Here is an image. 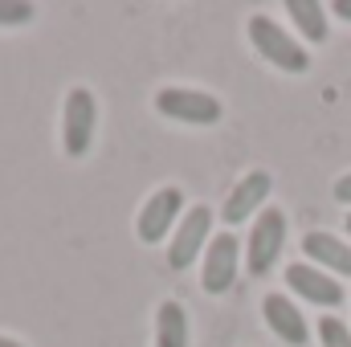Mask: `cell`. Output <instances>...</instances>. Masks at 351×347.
<instances>
[{
	"mask_svg": "<svg viewBox=\"0 0 351 347\" xmlns=\"http://www.w3.org/2000/svg\"><path fill=\"white\" fill-rule=\"evenodd\" d=\"M208 229H213V208H208V204H196V208L180 221V229H176L172 250H168V265H172V270H188L192 258L208 246Z\"/></svg>",
	"mask_w": 351,
	"mask_h": 347,
	"instance_id": "cell-6",
	"label": "cell"
},
{
	"mask_svg": "<svg viewBox=\"0 0 351 347\" xmlns=\"http://www.w3.org/2000/svg\"><path fill=\"white\" fill-rule=\"evenodd\" d=\"M94 127H98V106H94V94L86 86H74L66 94V106H62V143H66V156H86V147L94 143Z\"/></svg>",
	"mask_w": 351,
	"mask_h": 347,
	"instance_id": "cell-3",
	"label": "cell"
},
{
	"mask_svg": "<svg viewBox=\"0 0 351 347\" xmlns=\"http://www.w3.org/2000/svg\"><path fill=\"white\" fill-rule=\"evenodd\" d=\"M262 315H265V327L290 347H306L311 339V327H306V315L286 298V294H265L262 302Z\"/></svg>",
	"mask_w": 351,
	"mask_h": 347,
	"instance_id": "cell-10",
	"label": "cell"
},
{
	"mask_svg": "<svg viewBox=\"0 0 351 347\" xmlns=\"http://www.w3.org/2000/svg\"><path fill=\"white\" fill-rule=\"evenodd\" d=\"M269 188H274L269 172L241 176V184L225 196V213H221V221H225V225H241V221L258 217V213H262V204H265V196H269Z\"/></svg>",
	"mask_w": 351,
	"mask_h": 347,
	"instance_id": "cell-9",
	"label": "cell"
},
{
	"mask_svg": "<svg viewBox=\"0 0 351 347\" xmlns=\"http://www.w3.org/2000/svg\"><path fill=\"white\" fill-rule=\"evenodd\" d=\"M286 12H290V21L298 25V33L311 41V45H323L327 41V12H323V4L319 0H286Z\"/></svg>",
	"mask_w": 351,
	"mask_h": 347,
	"instance_id": "cell-12",
	"label": "cell"
},
{
	"mask_svg": "<svg viewBox=\"0 0 351 347\" xmlns=\"http://www.w3.org/2000/svg\"><path fill=\"white\" fill-rule=\"evenodd\" d=\"M180 213H184V192H180V188H160V192L143 204V213H139V241L160 246Z\"/></svg>",
	"mask_w": 351,
	"mask_h": 347,
	"instance_id": "cell-8",
	"label": "cell"
},
{
	"mask_svg": "<svg viewBox=\"0 0 351 347\" xmlns=\"http://www.w3.org/2000/svg\"><path fill=\"white\" fill-rule=\"evenodd\" d=\"M286 246V213L282 208H262L254 217V229H250V241H245V265L254 278H262L274 270V261Z\"/></svg>",
	"mask_w": 351,
	"mask_h": 347,
	"instance_id": "cell-2",
	"label": "cell"
},
{
	"mask_svg": "<svg viewBox=\"0 0 351 347\" xmlns=\"http://www.w3.org/2000/svg\"><path fill=\"white\" fill-rule=\"evenodd\" d=\"M156 110L168 115L176 123H192V127H213L221 119V98L204 94L192 86H168L156 94Z\"/></svg>",
	"mask_w": 351,
	"mask_h": 347,
	"instance_id": "cell-4",
	"label": "cell"
},
{
	"mask_svg": "<svg viewBox=\"0 0 351 347\" xmlns=\"http://www.w3.org/2000/svg\"><path fill=\"white\" fill-rule=\"evenodd\" d=\"M335 200H339V204H351V172L335 180Z\"/></svg>",
	"mask_w": 351,
	"mask_h": 347,
	"instance_id": "cell-16",
	"label": "cell"
},
{
	"mask_svg": "<svg viewBox=\"0 0 351 347\" xmlns=\"http://www.w3.org/2000/svg\"><path fill=\"white\" fill-rule=\"evenodd\" d=\"M156 347H188V315L180 302H160L156 315Z\"/></svg>",
	"mask_w": 351,
	"mask_h": 347,
	"instance_id": "cell-13",
	"label": "cell"
},
{
	"mask_svg": "<svg viewBox=\"0 0 351 347\" xmlns=\"http://www.w3.org/2000/svg\"><path fill=\"white\" fill-rule=\"evenodd\" d=\"M250 41H254V49L262 53L269 66H278V70H286V74H306L311 70V53L278 25V21H269V16H250Z\"/></svg>",
	"mask_w": 351,
	"mask_h": 347,
	"instance_id": "cell-1",
	"label": "cell"
},
{
	"mask_svg": "<svg viewBox=\"0 0 351 347\" xmlns=\"http://www.w3.org/2000/svg\"><path fill=\"white\" fill-rule=\"evenodd\" d=\"M319 344L323 347H351L348 323H339L335 315H323V319H319Z\"/></svg>",
	"mask_w": 351,
	"mask_h": 347,
	"instance_id": "cell-14",
	"label": "cell"
},
{
	"mask_svg": "<svg viewBox=\"0 0 351 347\" xmlns=\"http://www.w3.org/2000/svg\"><path fill=\"white\" fill-rule=\"evenodd\" d=\"M302 250H306V258L315 261L319 270H327L331 278H335V274H339V278H351V246L339 241L335 233L315 229V233L302 237Z\"/></svg>",
	"mask_w": 351,
	"mask_h": 347,
	"instance_id": "cell-11",
	"label": "cell"
},
{
	"mask_svg": "<svg viewBox=\"0 0 351 347\" xmlns=\"http://www.w3.org/2000/svg\"><path fill=\"white\" fill-rule=\"evenodd\" d=\"M286 282H290V290H294L298 298H306V302H315V307H339V302H343V286H339L327 270H319V265H311V261H294V265L286 270Z\"/></svg>",
	"mask_w": 351,
	"mask_h": 347,
	"instance_id": "cell-7",
	"label": "cell"
},
{
	"mask_svg": "<svg viewBox=\"0 0 351 347\" xmlns=\"http://www.w3.org/2000/svg\"><path fill=\"white\" fill-rule=\"evenodd\" d=\"M0 347H21V344H16V339H4V335H0Z\"/></svg>",
	"mask_w": 351,
	"mask_h": 347,
	"instance_id": "cell-18",
	"label": "cell"
},
{
	"mask_svg": "<svg viewBox=\"0 0 351 347\" xmlns=\"http://www.w3.org/2000/svg\"><path fill=\"white\" fill-rule=\"evenodd\" d=\"M237 265H241V241L225 229L204 250V290L208 294H225L237 282Z\"/></svg>",
	"mask_w": 351,
	"mask_h": 347,
	"instance_id": "cell-5",
	"label": "cell"
},
{
	"mask_svg": "<svg viewBox=\"0 0 351 347\" xmlns=\"http://www.w3.org/2000/svg\"><path fill=\"white\" fill-rule=\"evenodd\" d=\"M33 16H37L33 4H25V0H0V25H29Z\"/></svg>",
	"mask_w": 351,
	"mask_h": 347,
	"instance_id": "cell-15",
	"label": "cell"
},
{
	"mask_svg": "<svg viewBox=\"0 0 351 347\" xmlns=\"http://www.w3.org/2000/svg\"><path fill=\"white\" fill-rule=\"evenodd\" d=\"M348 233H351V217H348Z\"/></svg>",
	"mask_w": 351,
	"mask_h": 347,
	"instance_id": "cell-19",
	"label": "cell"
},
{
	"mask_svg": "<svg viewBox=\"0 0 351 347\" xmlns=\"http://www.w3.org/2000/svg\"><path fill=\"white\" fill-rule=\"evenodd\" d=\"M335 16L339 21H351V0H335Z\"/></svg>",
	"mask_w": 351,
	"mask_h": 347,
	"instance_id": "cell-17",
	"label": "cell"
}]
</instances>
